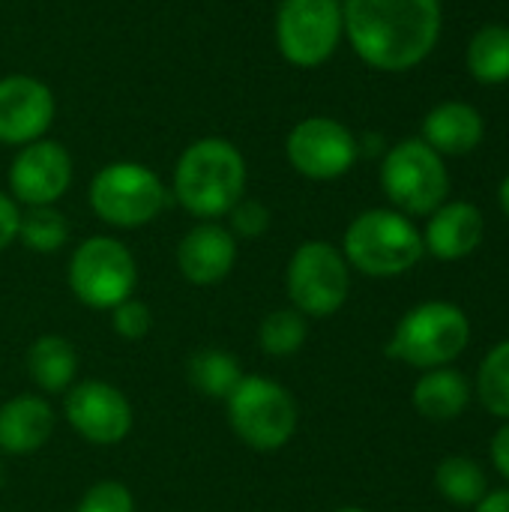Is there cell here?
I'll use <instances>...</instances> for the list:
<instances>
[{
    "label": "cell",
    "mask_w": 509,
    "mask_h": 512,
    "mask_svg": "<svg viewBox=\"0 0 509 512\" xmlns=\"http://www.w3.org/2000/svg\"><path fill=\"white\" fill-rule=\"evenodd\" d=\"M354 54L378 72L420 66L441 39V0H342Z\"/></svg>",
    "instance_id": "cell-1"
},
{
    "label": "cell",
    "mask_w": 509,
    "mask_h": 512,
    "mask_svg": "<svg viewBox=\"0 0 509 512\" xmlns=\"http://www.w3.org/2000/svg\"><path fill=\"white\" fill-rule=\"evenodd\" d=\"M246 192V159L228 138L192 141L174 165V198L177 204L201 219L216 222Z\"/></svg>",
    "instance_id": "cell-2"
},
{
    "label": "cell",
    "mask_w": 509,
    "mask_h": 512,
    "mask_svg": "<svg viewBox=\"0 0 509 512\" xmlns=\"http://www.w3.org/2000/svg\"><path fill=\"white\" fill-rule=\"evenodd\" d=\"M348 267L369 279H396L414 270L423 255V231L393 207H372L351 219L342 237Z\"/></svg>",
    "instance_id": "cell-3"
},
{
    "label": "cell",
    "mask_w": 509,
    "mask_h": 512,
    "mask_svg": "<svg viewBox=\"0 0 509 512\" xmlns=\"http://www.w3.org/2000/svg\"><path fill=\"white\" fill-rule=\"evenodd\" d=\"M468 345L471 318L465 315V309L447 300H426L399 318L387 342V357L426 372L450 366L465 354Z\"/></svg>",
    "instance_id": "cell-4"
},
{
    "label": "cell",
    "mask_w": 509,
    "mask_h": 512,
    "mask_svg": "<svg viewBox=\"0 0 509 512\" xmlns=\"http://www.w3.org/2000/svg\"><path fill=\"white\" fill-rule=\"evenodd\" d=\"M225 411L237 441L255 453H276L288 447L300 423L291 390L264 375H243L225 399Z\"/></svg>",
    "instance_id": "cell-5"
},
{
    "label": "cell",
    "mask_w": 509,
    "mask_h": 512,
    "mask_svg": "<svg viewBox=\"0 0 509 512\" xmlns=\"http://www.w3.org/2000/svg\"><path fill=\"white\" fill-rule=\"evenodd\" d=\"M381 189L393 210L405 216H429L450 195V171L444 156L423 138H405L393 144L381 162Z\"/></svg>",
    "instance_id": "cell-6"
},
{
    "label": "cell",
    "mask_w": 509,
    "mask_h": 512,
    "mask_svg": "<svg viewBox=\"0 0 509 512\" xmlns=\"http://www.w3.org/2000/svg\"><path fill=\"white\" fill-rule=\"evenodd\" d=\"M87 198L105 225L141 228L165 210L168 189L162 177L141 162H111L93 174Z\"/></svg>",
    "instance_id": "cell-7"
},
{
    "label": "cell",
    "mask_w": 509,
    "mask_h": 512,
    "mask_svg": "<svg viewBox=\"0 0 509 512\" xmlns=\"http://www.w3.org/2000/svg\"><path fill=\"white\" fill-rule=\"evenodd\" d=\"M69 291L78 303L96 312H111L135 294L138 264L117 237H87L69 258Z\"/></svg>",
    "instance_id": "cell-8"
},
{
    "label": "cell",
    "mask_w": 509,
    "mask_h": 512,
    "mask_svg": "<svg viewBox=\"0 0 509 512\" xmlns=\"http://www.w3.org/2000/svg\"><path fill=\"white\" fill-rule=\"evenodd\" d=\"M285 291L291 309L306 318L336 315L351 294V267L342 249L327 240L300 243L285 270Z\"/></svg>",
    "instance_id": "cell-9"
},
{
    "label": "cell",
    "mask_w": 509,
    "mask_h": 512,
    "mask_svg": "<svg viewBox=\"0 0 509 512\" xmlns=\"http://www.w3.org/2000/svg\"><path fill=\"white\" fill-rule=\"evenodd\" d=\"M345 36L342 0H282L276 12L279 54L300 66L315 69L327 63Z\"/></svg>",
    "instance_id": "cell-10"
},
{
    "label": "cell",
    "mask_w": 509,
    "mask_h": 512,
    "mask_svg": "<svg viewBox=\"0 0 509 512\" xmlns=\"http://www.w3.org/2000/svg\"><path fill=\"white\" fill-rule=\"evenodd\" d=\"M285 156L291 168L309 180H339L357 165L360 141L345 123L318 114L288 132Z\"/></svg>",
    "instance_id": "cell-11"
},
{
    "label": "cell",
    "mask_w": 509,
    "mask_h": 512,
    "mask_svg": "<svg viewBox=\"0 0 509 512\" xmlns=\"http://www.w3.org/2000/svg\"><path fill=\"white\" fill-rule=\"evenodd\" d=\"M66 423L93 447H117L132 432V405L108 381H78L63 393Z\"/></svg>",
    "instance_id": "cell-12"
},
{
    "label": "cell",
    "mask_w": 509,
    "mask_h": 512,
    "mask_svg": "<svg viewBox=\"0 0 509 512\" xmlns=\"http://www.w3.org/2000/svg\"><path fill=\"white\" fill-rule=\"evenodd\" d=\"M72 186V156L63 144L39 138L18 147L9 165L12 201L24 207H51Z\"/></svg>",
    "instance_id": "cell-13"
},
{
    "label": "cell",
    "mask_w": 509,
    "mask_h": 512,
    "mask_svg": "<svg viewBox=\"0 0 509 512\" xmlns=\"http://www.w3.org/2000/svg\"><path fill=\"white\" fill-rule=\"evenodd\" d=\"M54 93L33 75L0 78V144L24 147L45 138L54 123Z\"/></svg>",
    "instance_id": "cell-14"
},
{
    "label": "cell",
    "mask_w": 509,
    "mask_h": 512,
    "mask_svg": "<svg viewBox=\"0 0 509 512\" xmlns=\"http://www.w3.org/2000/svg\"><path fill=\"white\" fill-rule=\"evenodd\" d=\"M237 264V237L228 225L198 222L177 243V270L189 285L210 288L231 276Z\"/></svg>",
    "instance_id": "cell-15"
},
{
    "label": "cell",
    "mask_w": 509,
    "mask_h": 512,
    "mask_svg": "<svg viewBox=\"0 0 509 512\" xmlns=\"http://www.w3.org/2000/svg\"><path fill=\"white\" fill-rule=\"evenodd\" d=\"M486 237V219L471 201H444L429 213L423 246L438 261H462L480 249Z\"/></svg>",
    "instance_id": "cell-16"
},
{
    "label": "cell",
    "mask_w": 509,
    "mask_h": 512,
    "mask_svg": "<svg viewBox=\"0 0 509 512\" xmlns=\"http://www.w3.org/2000/svg\"><path fill=\"white\" fill-rule=\"evenodd\" d=\"M57 417L45 396L18 393L0 405V450L6 456H30L54 435Z\"/></svg>",
    "instance_id": "cell-17"
},
{
    "label": "cell",
    "mask_w": 509,
    "mask_h": 512,
    "mask_svg": "<svg viewBox=\"0 0 509 512\" xmlns=\"http://www.w3.org/2000/svg\"><path fill=\"white\" fill-rule=\"evenodd\" d=\"M486 135L483 114L468 102H441L423 117V141L441 156H465Z\"/></svg>",
    "instance_id": "cell-18"
},
{
    "label": "cell",
    "mask_w": 509,
    "mask_h": 512,
    "mask_svg": "<svg viewBox=\"0 0 509 512\" xmlns=\"http://www.w3.org/2000/svg\"><path fill=\"white\" fill-rule=\"evenodd\" d=\"M411 405L429 423H453L471 405V381L450 366L426 369L411 390Z\"/></svg>",
    "instance_id": "cell-19"
},
{
    "label": "cell",
    "mask_w": 509,
    "mask_h": 512,
    "mask_svg": "<svg viewBox=\"0 0 509 512\" xmlns=\"http://www.w3.org/2000/svg\"><path fill=\"white\" fill-rule=\"evenodd\" d=\"M27 375L39 393L57 396L75 384L78 375V351L66 336L45 333L27 348Z\"/></svg>",
    "instance_id": "cell-20"
},
{
    "label": "cell",
    "mask_w": 509,
    "mask_h": 512,
    "mask_svg": "<svg viewBox=\"0 0 509 512\" xmlns=\"http://www.w3.org/2000/svg\"><path fill=\"white\" fill-rule=\"evenodd\" d=\"M243 369L234 354L222 348H201L186 363V381L204 399H228L231 390L240 384Z\"/></svg>",
    "instance_id": "cell-21"
},
{
    "label": "cell",
    "mask_w": 509,
    "mask_h": 512,
    "mask_svg": "<svg viewBox=\"0 0 509 512\" xmlns=\"http://www.w3.org/2000/svg\"><path fill=\"white\" fill-rule=\"evenodd\" d=\"M435 489L456 507H477L489 495V474L471 456H447L435 468Z\"/></svg>",
    "instance_id": "cell-22"
},
{
    "label": "cell",
    "mask_w": 509,
    "mask_h": 512,
    "mask_svg": "<svg viewBox=\"0 0 509 512\" xmlns=\"http://www.w3.org/2000/svg\"><path fill=\"white\" fill-rule=\"evenodd\" d=\"M468 72L480 84H504L509 81V27L507 24H483L465 51Z\"/></svg>",
    "instance_id": "cell-23"
},
{
    "label": "cell",
    "mask_w": 509,
    "mask_h": 512,
    "mask_svg": "<svg viewBox=\"0 0 509 512\" xmlns=\"http://www.w3.org/2000/svg\"><path fill=\"white\" fill-rule=\"evenodd\" d=\"M474 393L480 399V405L498 417V420H509V339L498 342L495 348L486 351V357L480 360L477 369V384Z\"/></svg>",
    "instance_id": "cell-24"
},
{
    "label": "cell",
    "mask_w": 509,
    "mask_h": 512,
    "mask_svg": "<svg viewBox=\"0 0 509 512\" xmlns=\"http://www.w3.org/2000/svg\"><path fill=\"white\" fill-rule=\"evenodd\" d=\"M309 339V318L297 309H273L258 324V348L267 357H291Z\"/></svg>",
    "instance_id": "cell-25"
},
{
    "label": "cell",
    "mask_w": 509,
    "mask_h": 512,
    "mask_svg": "<svg viewBox=\"0 0 509 512\" xmlns=\"http://www.w3.org/2000/svg\"><path fill=\"white\" fill-rule=\"evenodd\" d=\"M18 240L36 255H51L69 243V222L54 204L51 207H24L21 222H18Z\"/></svg>",
    "instance_id": "cell-26"
},
{
    "label": "cell",
    "mask_w": 509,
    "mask_h": 512,
    "mask_svg": "<svg viewBox=\"0 0 509 512\" xmlns=\"http://www.w3.org/2000/svg\"><path fill=\"white\" fill-rule=\"evenodd\" d=\"M75 512H135V498L123 483L99 480L81 495Z\"/></svg>",
    "instance_id": "cell-27"
},
{
    "label": "cell",
    "mask_w": 509,
    "mask_h": 512,
    "mask_svg": "<svg viewBox=\"0 0 509 512\" xmlns=\"http://www.w3.org/2000/svg\"><path fill=\"white\" fill-rule=\"evenodd\" d=\"M150 327H153V315H150L147 303H141L135 297L123 300L120 306L111 309V330L126 342L144 339L150 333Z\"/></svg>",
    "instance_id": "cell-28"
},
{
    "label": "cell",
    "mask_w": 509,
    "mask_h": 512,
    "mask_svg": "<svg viewBox=\"0 0 509 512\" xmlns=\"http://www.w3.org/2000/svg\"><path fill=\"white\" fill-rule=\"evenodd\" d=\"M228 231L243 240H255L270 228V210L255 198H240L228 213Z\"/></svg>",
    "instance_id": "cell-29"
},
{
    "label": "cell",
    "mask_w": 509,
    "mask_h": 512,
    "mask_svg": "<svg viewBox=\"0 0 509 512\" xmlns=\"http://www.w3.org/2000/svg\"><path fill=\"white\" fill-rule=\"evenodd\" d=\"M18 222H21V207L12 201V195L0 192V252L18 240Z\"/></svg>",
    "instance_id": "cell-30"
},
{
    "label": "cell",
    "mask_w": 509,
    "mask_h": 512,
    "mask_svg": "<svg viewBox=\"0 0 509 512\" xmlns=\"http://www.w3.org/2000/svg\"><path fill=\"white\" fill-rule=\"evenodd\" d=\"M489 459H492L495 471L509 483V420L495 432V438L489 444Z\"/></svg>",
    "instance_id": "cell-31"
},
{
    "label": "cell",
    "mask_w": 509,
    "mask_h": 512,
    "mask_svg": "<svg viewBox=\"0 0 509 512\" xmlns=\"http://www.w3.org/2000/svg\"><path fill=\"white\" fill-rule=\"evenodd\" d=\"M474 512H509V489H489V495L474 507Z\"/></svg>",
    "instance_id": "cell-32"
},
{
    "label": "cell",
    "mask_w": 509,
    "mask_h": 512,
    "mask_svg": "<svg viewBox=\"0 0 509 512\" xmlns=\"http://www.w3.org/2000/svg\"><path fill=\"white\" fill-rule=\"evenodd\" d=\"M498 201H501V210L507 213L509 219V174L501 180V189H498Z\"/></svg>",
    "instance_id": "cell-33"
},
{
    "label": "cell",
    "mask_w": 509,
    "mask_h": 512,
    "mask_svg": "<svg viewBox=\"0 0 509 512\" xmlns=\"http://www.w3.org/2000/svg\"><path fill=\"white\" fill-rule=\"evenodd\" d=\"M336 512H369V510H363V507H339Z\"/></svg>",
    "instance_id": "cell-34"
},
{
    "label": "cell",
    "mask_w": 509,
    "mask_h": 512,
    "mask_svg": "<svg viewBox=\"0 0 509 512\" xmlns=\"http://www.w3.org/2000/svg\"><path fill=\"white\" fill-rule=\"evenodd\" d=\"M3 483H6V471L0 468V489H3Z\"/></svg>",
    "instance_id": "cell-35"
}]
</instances>
